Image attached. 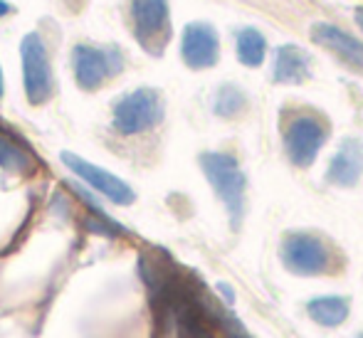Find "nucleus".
I'll return each instance as SVG.
<instances>
[{
  "mask_svg": "<svg viewBox=\"0 0 363 338\" xmlns=\"http://www.w3.org/2000/svg\"><path fill=\"white\" fill-rule=\"evenodd\" d=\"M235 55L245 67H262L267 57V40L257 28H242L235 38Z\"/></svg>",
  "mask_w": 363,
  "mask_h": 338,
  "instance_id": "14",
  "label": "nucleus"
},
{
  "mask_svg": "<svg viewBox=\"0 0 363 338\" xmlns=\"http://www.w3.org/2000/svg\"><path fill=\"white\" fill-rule=\"evenodd\" d=\"M0 168L8 173H28L33 168L30 153L3 131H0Z\"/></svg>",
  "mask_w": 363,
  "mask_h": 338,
  "instance_id": "18",
  "label": "nucleus"
},
{
  "mask_svg": "<svg viewBox=\"0 0 363 338\" xmlns=\"http://www.w3.org/2000/svg\"><path fill=\"white\" fill-rule=\"evenodd\" d=\"M60 158H62V163L74 173L77 178H82L86 186L94 188V191L99 193V196H104L109 203L131 205L136 201L134 188H131L126 181H121L119 176H114L111 171H106V168L94 166V163H89L86 158L77 156V153H72V151H62V156Z\"/></svg>",
  "mask_w": 363,
  "mask_h": 338,
  "instance_id": "8",
  "label": "nucleus"
},
{
  "mask_svg": "<svg viewBox=\"0 0 363 338\" xmlns=\"http://www.w3.org/2000/svg\"><path fill=\"white\" fill-rule=\"evenodd\" d=\"M284 153L289 163L296 168H309L319 158L324 148L329 129L326 124L314 114H299L284 126Z\"/></svg>",
  "mask_w": 363,
  "mask_h": 338,
  "instance_id": "6",
  "label": "nucleus"
},
{
  "mask_svg": "<svg viewBox=\"0 0 363 338\" xmlns=\"http://www.w3.org/2000/svg\"><path fill=\"white\" fill-rule=\"evenodd\" d=\"M198 163H201L206 181L211 183L220 203L225 205L230 225L238 230L245 218V205H247V178H245L238 158L223 151H206L198 156Z\"/></svg>",
  "mask_w": 363,
  "mask_h": 338,
  "instance_id": "1",
  "label": "nucleus"
},
{
  "mask_svg": "<svg viewBox=\"0 0 363 338\" xmlns=\"http://www.w3.org/2000/svg\"><path fill=\"white\" fill-rule=\"evenodd\" d=\"M311 77V57L299 45H279L274 52L272 79L277 84H301Z\"/></svg>",
  "mask_w": 363,
  "mask_h": 338,
  "instance_id": "12",
  "label": "nucleus"
},
{
  "mask_svg": "<svg viewBox=\"0 0 363 338\" xmlns=\"http://www.w3.org/2000/svg\"><path fill=\"white\" fill-rule=\"evenodd\" d=\"M363 178V143L359 138H344L339 151L326 168V183L336 188H354Z\"/></svg>",
  "mask_w": 363,
  "mask_h": 338,
  "instance_id": "11",
  "label": "nucleus"
},
{
  "mask_svg": "<svg viewBox=\"0 0 363 338\" xmlns=\"http://www.w3.org/2000/svg\"><path fill=\"white\" fill-rule=\"evenodd\" d=\"M163 111H166L163 96L151 86H141L116 101L114 111H111V124L119 134L136 136L161 124Z\"/></svg>",
  "mask_w": 363,
  "mask_h": 338,
  "instance_id": "2",
  "label": "nucleus"
},
{
  "mask_svg": "<svg viewBox=\"0 0 363 338\" xmlns=\"http://www.w3.org/2000/svg\"><path fill=\"white\" fill-rule=\"evenodd\" d=\"M282 267L294 276H321L329 271L331 254L326 242L314 232H287L279 244Z\"/></svg>",
  "mask_w": 363,
  "mask_h": 338,
  "instance_id": "3",
  "label": "nucleus"
},
{
  "mask_svg": "<svg viewBox=\"0 0 363 338\" xmlns=\"http://www.w3.org/2000/svg\"><path fill=\"white\" fill-rule=\"evenodd\" d=\"M181 57L186 67L196 72L216 67L220 60V38L216 28L211 23H203V20L188 23L181 38Z\"/></svg>",
  "mask_w": 363,
  "mask_h": 338,
  "instance_id": "9",
  "label": "nucleus"
},
{
  "mask_svg": "<svg viewBox=\"0 0 363 338\" xmlns=\"http://www.w3.org/2000/svg\"><path fill=\"white\" fill-rule=\"evenodd\" d=\"M306 314L321 329H339L351 314V301L341 294L311 296L306 301Z\"/></svg>",
  "mask_w": 363,
  "mask_h": 338,
  "instance_id": "13",
  "label": "nucleus"
},
{
  "mask_svg": "<svg viewBox=\"0 0 363 338\" xmlns=\"http://www.w3.org/2000/svg\"><path fill=\"white\" fill-rule=\"evenodd\" d=\"M5 91V81H3V69H0V96H3Z\"/></svg>",
  "mask_w": 363,
  "mask_h": 338,
  "instance_id": "21",
  "label": "nucleus"
},
{
  "mask_svg": "<svg viewBox=\"0 0 363 338\" xmlns=\"http://www.w3.org/2000/svg\"><path fill=\"white\" fill-rule=\"evenodd\" d=\"M356 23H359L361 28H363V8H361V10H356Z\"/></svg>",
  "mask_w": 363,
  "mask_h": 338,
  "instance_id": "20",
  "label": "nucleus"
},
{
  "mask_svg": "<svg viewBox=\"0 0 363 338\" xmlns=\"http://www.w3.org/2000/svg\"><path fill=\"white\" fill-rule=\"evenodd\" d=\"M20 62H23V84L25 96L30 104L40 106L52 96V64L45 47L43 38L38 33H28L20 43Z\"/></svg>",
  "mask_w": 363,
  "mask_h": 338,
  "instance_id": "4",
  "label": "nucleus"
},
{
  "mask_svg": "<svg viewBox=\"0 0 363 338\" xmlns=\"http://www.w3.org/2000/svg\"><path fill=\"white\" fill-rule=\"evenodd\" d=\"M247 109V94L238 84H223L213 99V111L223 119H235Z\"/></svg>",
  "mask_w": 363,
  "mask_h": 338,
  "instance_id": "16",
  "label": "nucleus"
},
{
  "mask_svg": "<svg viewBox=\"0 0 363 338\" xmlns=\"http://www.w3.org/2000/svg\"><path fill=\"white\" fill-rule=\"evenodd\" d=\"M198 306H201V311L206 316H211L213 321L223 329V334L228 338H252L247 334V329L242 326V321L238 319L235 314H230L228 309H223V306H218L216 299H203L198 301Z\"/></svg>",
  "mask_w": 363,
  "mask_h": 338,
  "instance_id": "17",
  "label": "nucleus"
},
{
  "mask_svg": "<svg viewBox=\"0 0 363 338\" xmlns=\"http://www.w3.org/2000/svg\"><path fill=\"white\" fill-rule=\"evenodd\" d=\"M10 10H13V5H10V3H5V0H0V15H8Z\"/></svg>",
  "mask_w": 363,
  "mask_h": 338,
  "instance_id": "19",
  "label": "nucleus"
},
{
  "mask_svg": "<svg viewBox=\"0 0 363 338\" xmlns=\"http://www.w3.org/2000/svg\"><path fill=\"white\" fill-rule=\"evenodd\" d=\"M311 38H314L316 45L334 52L346 67L363 74V40L331 23H314L311 25Z\"/></svg>",
  "mask_w": 363,
  "mask_h": 338,
  "instance_id": "10",
  "label": "nucleus"
},
{
  "mask_svg": "<svg viewBox=\"0 0 363 338\" xmlns=\"http://www.w3.org/2000/svg\"><path fill=\"white\" fill-rule=\"evenodd\" d=\"M124 67V57L119 50H101L91 45H77L72 50V69L79 89L94 91L104 84L109 77Z\"/></svg>",
  "mask_w": 363,
  "mask_h": 338,
  "instance_id": "7",
  "label": "nucleus"
},
{
  "mask_svg": "<svg viewBox=\"0 0 363 338\" xmlns=\"http://www.w3.org/2000/svg\"><path fill=\"white\" fill-rule=\"evenodd\" d=\"M134 38L148 55H161L171 40L168 0H131Z\"/></svg>",
  "mask_w": 363,
  "mask_h": 338,
  "instance_id": "5",
  "label": "nucleus"
},
{
  "mask_svg": "<svg viewBox=\"0 0 363 338\" xmlns=\"http://www.w3.org/2000/svg\"><path fill=\"white\" fill-rule=\"evenodd\" d=\"M356 338H363V334H359V336H356Z\"/></svg>",
  "mask_w": 363,
  "mask_h": 338,
  "instance_id": "22",
  "label": "nucleus"
},
{
  "mask_svg": "<svg viewBox=\"0 0 363 338\" xmlns=\"http://www.w3.org/2000/svg\"><path fill=\"white\" fill-rule=\"evenodd\" d=\"M176 334L178 338H216L211 326L206 324V314L201 311V306L188 301L176 304Z\"/></svg>",
  "mask_w": 363,
  "mask_h": 338,
  "instance_id": "15",
  "label": "nucleus"
}]
</instances>
